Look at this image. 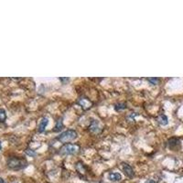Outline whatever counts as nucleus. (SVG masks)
I'll return each mask as SVG.
<instances>
[{"mask_svg":"<svg viewBox=\"0 0 183 183\" xmlns=\"http://www.w3.org/2000/svg\"><path fill=\"white\" fill-rule=\"evenodd\" d=\"M62 126H63L62 119H59V120L57 121V124H56V126H55V130H54V131H56V132L60 131L62 128Z\"/></svg>","mask_w":183,"mask_h":183,"instance_id":"nucleus-13","label":"nucleus"},{"mask_svg":"<svg viewBox=\"0 0 183 183\" xmlns=\"http://www.w3.org/2000/svg\"><path fill=\"white\" fill-rule=\"evenodd\" d=\"M48 124H49V119L47 117H43L41 119V121L40 122V124H39L38 131L40 133H43L45 131V129H46V126L48 125Z\"/></svg>","mask_w":183,"mask_h":183,"instance_id":"nucleus-7","label":"nucleus"},{"mask_svg":"<svg viewBox=\"0 0 183 183\" xmlns=\"http://www.w3.org/2000/svg\"><path fill=\"white\" fill-rule=\"evenodd\" d=\"M89 130L94 132V133H99L101 131L100 129V126H99V122L96 120H93L89 126Z\"/></svg>","mask_w":183,"mask_h":183,"instance_id":"nucleus-6","label":"nucleus"},{"mask_svg":"<svg viewBox=\"0 0 183 183\" xmlns=\"http://www.w3.org/2000/svg\"><path fill=\"white\" fill-rule=\"evenodd\" d=\"M79 151H80V146L75 144H64L60 149V153L65 156L74 155V154H77Z\"/></svg>","mask_w":183,"mask_h":183,"instance_id":"nucleus-2","label":"nucleus"},{"mask_svg":"<svg viewBox=\"0 0 183 183\" xmlns=\"http://www.w3.org/2000/svg\"><path fill=\"white\" fill-rule=\"evenodd\" d=\"M26 153H27L28 155H29V156H35V155H36L35 152H33V151H29V149H27V150H26Z\"/></svg>","mask_w":183,"mask_h":183,"instance_id":"nucleus-16","label":"nucleus"},{"mask_svg":"<svg viewBox=\"0 0 183 183\" xmlns=\"http://www.w3.org/2000/svg\"><path fill=\"white\" fill-rule=\"evenodd\" d=\"M148 80L149 82H151V84H154V85L158 84V82H159V79H158V78H148Z\"/></svg>","mask_w":183,"mask_h":183,"instance_id":"nucleus-15","label":"nucleus"},{"mask_svg":"<svg viewBox=\"0 0 183 183\" xmlns=\"http://www.w3.org/2000/svg\"><path fill=\"white\" fill-rule=\"evenodd\" d=\"M77 137V132L75 130L72 129H68L64 132H62L59 136H58V140L61 141L62 143H65L67 144L70 141L74 140Z\"/></svg>","mask_w":183,"mask_h":183,"instance_id":"nucleus-3","label":"nucleus"},{"mask_svg":"<svg viewBox=\"0 0 183 183\" xmlns=\"http://www.w3.org/2000/svg\"><path fill=\"white\" fill-rule=\"evenodd\" d=\"M122 170L124 171L125 176L128 178H133L135 175L132 167L130 166V165H128L127 163H122Z\"/></svg>","mask_w":183,"mask_h":183,"instance_id":"nucleus-4","label":"nucleus"},{"mask_svg":"<svg viewBox=\"0 0 183 183\" xmlns=\"http://www.w3.org/2000/svg\"><path fill=\"white\" fill-rule=\"evenodd\" d=\"M108 178L113 182L120 181L122 179V175L120 173H117V172H111L108 175Z\"/></svg>","mask_w":183,"mask_h":183,"instance_id":"nucleus-8","label":"nucleus"},{"mask_svg":"<svg viewBox=\"0 0 183 183\" xmlns=\"http://www.w3.org/2000/svg\"><path fill=\"white\" fill-rule=\"evenodd\" d=\"M7 119V114L4 109L0 108V122H4Z\"/></svg>","mask_w":183,"mask_h":183,"instance_id":"nucleus-12","label":"nucleus"},{"mask_svg":"<svg viewBox=\"0 0 183 183\" xmlns=\"http://www.w3.org/2000/svg\"><path fill=\"white\" fill-rule=\"evenodd\" d=\"M169 146H170V149L176 150V149H178L179 146H180V141H179L178 138L173 137V138L170 139V141H169Z\"/></svg>","mask_w":183,"mask_h":183,"instance_id":"nucleus-5","label":"nucleus"},{"mask_svg":"<svg viewBox=\"0 0 183 183\" xmlns=\"http://www.w3.org/2000/svg\"><path fill=\"white\" fill-rule=\"evenodd\" d=\"M115 108H116V111H121V110H124L126 108V104L124 103H119V104H116Z\"/></svg>","mask_w":183,"mask_h":183,"instance_id":"nucleus-14","label":"nucleus"},{"mask_svg":"<svg viewBox=\"0 0 183 183\" xmlns=\"http://www.w3.org/2000/svg\"><path fill=\"white\" fill-rule=\"evenodd\" d=\"M157 121L161 124V125H166L169 123L168 116L166 115H160L159 116L157 117Z\"/></svg>","mask_w":183,"mask_h":183,"instance_id":"nucleus-10","label":"nucleus"},{"mask_svg":"<svg viewBox=\"0 0 183 183\" xmlns=\"http://www.w3.org/2000/svg\"><path fill=\"white\" fill-rule=\"evenodd\" d=\"M0 183H5V181L2 178H0Z\"/></svg>","mask_w":183,"mask_h":183,"instance_id":"nucleus-18","label":"nucleus"},{"mask_svg":"<svg viewBox=\"0 0 183 183\" xmlns=\"http://www.w3.org/2000/svg\"><path fill=\"white\" fill-rule=\"evenodd\" d=\"M79 104L82 105V107L83 109H88V108H90L91 105H92V103L89 102V101H88L87 99H85V98H81V99L79 100Z\"/></svg>","mask_w":183,"mask_h":183,"instance_id":"nucleus-11","label":"nucleus"},{"mask_svg":"<svg viewBox=\"0 0 183 183\" xmlns=\"http://www.w3.org/2000/svg\"><path fill=\"white\" fill-rule=\"evenodd\" d=\"M146 183H157L154 179H148V181H146Z\"/></svg>","mask_w":183,"mask_h":183,"instance_id":"nucleus-17","label":"nucleus"},{"mask_svg":"<svg viewBox=\"0 0 183 183\" xmlns=\"http://www.w3.org/2000/svg\"><path fill=\"white\" fill-rule=\"evenodd\" d=\"M1 148H2V145H1V142H0V150H1Z\"/></svg>","mask_w":183,"mask_h":183,"instance_id":"nucleus-19","label":"nucleus"},{"mask_svg":"<svg viewBox=\"0 0 183 183\" xmlns=\"http://www.w3.org/2000/svg\"><path fill=\"white\" fill-rule=\"evenodd\" d=\"M75 168H76V170H77L80 174H82V175L85 174L86 168H85L84 164H83L82 162H77L76 165H75Z\"/></svg>","mask_w":183,"mask_h":183,"instance_id":"nucleus-9","label":"nucleus"},{"mask_svg":"<svg viewBox=\"0 0 183 183\" xmlns=\"http://www.w3.org/2000/svg\"><path fill=\"white\" fill-rule=\"evenodd\" d=\"M27 166V160L25 158H10L8 160V167L14 170H18L24 169Z\"/></svg>","mask_w":183,"mask_h":183,"instance_id":"nucleus-1","label":"nucleus"}]
</instances>
